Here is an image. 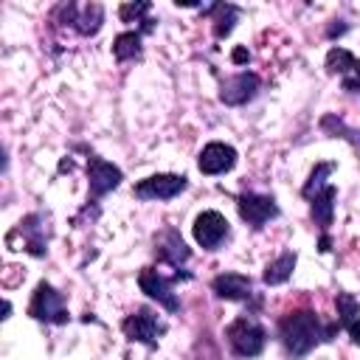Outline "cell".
Returning a JSON list of instances; mask_svg holds the SVG:
<instances>
[{
	"mask_svg": "<svg viewBox=\"0 0 360 360\" xmlns=\"http://www.w3.org/2000/svg\"><path fill=\"white\" fill-rule=\"evenodd\" d=\"M338 332H340L338 321L335 323H323L318 318V312H312V309H295V312H287L278 321V340H281L284 352L292 360L307 357L315 346L335 340Z\"/></svg>",
	"mask_w": 360,
	"mask_h": 360,
	"instance_id": "cell-1",
	"label": "cell"
},
{
	"mask_svg": "<svg viewBox=\"0 0 360 360\" xmlns=\"http://www.w3.org/2000/svg\"><path fill=\"white\" fill-rule=\"evenodd\" d=\"M48 239H51V225L48 217L34 211L28 217H22L8 233H6V248L8 250H25L34 259L48 256Z\"/></svg>",
	"mask_w": 360,
	"mask_h": 360,
	"instance_id": "cell-2",
	"label": "cell"
},
{
	"mask_svg": "<svg viewBox=\"0 0 360 360\" xmlns=\"http://www.w3.org/2000/svg\"><path fill=\"white\" fill-rule=\"evenodd\" d=\"M225 338H228L231 352H233L236 357H245V360L259 357V354L264 352V343H267L264 326H262L256 318H250V315L233 318V321L225 326Z\"/></svg>",
	"mask_w": 360,
	"mask_h": 360,
	"instance_id": "cell-3",
	"label": "cell"
},
{
	"mask_svg": "<svg viewBox=\"0 0 360 360\" xmlns=\"http://www.w3.org/2000/svg\"><path fill=\"white\" fill-rule=\"evenodd\" d=\"M51 20L59 25L73 28L79 37H96L104 25V6L101 3H59L51 11Z\"/></svg>",
	"mask_w": 360,
	"mask_h": 360,
	"instance_id": "cell-4",
	"label": "cell"
},
{
	"mask_svg": "<svg viewBox=\"0 0 360 360\" xmlns=\"http://www.w3.org/2000/svg\"><path fill=\"white\" fill-rule=\"evenodd\" d=\"M155 259L160 262V264H169L172 270H174V278L180 281V278H191V273L186 270V262L191 259V250H188V245L183 242V236H180V231L177 228H163V231H158L155 233Z\"/></svg>",
	"mask_w": 360,
	"mask_h": 360,
	"instance_id": "cell-5",
	"label": "cell"
},
{
	"mask_svg": "<svg viewBox=\"0 0 360 360\" xmlns=\"http://www.w3.org/2000/svg\"><path fill=\"white\" fill-rule=\"evenodd\" d=\"M28 315L34 321H39V323H56V326L70 321V312L65 307L62 292L48 281H39L34 287V295H31V304H28Z\"/></svg>",
	"mask_w": 360,
	"mask_h": 360,
	"instance_id": "cell-6",
	"label": "cell"
},
{
	"mask_svg": "<svg viewBox=\"0 0 360 360\" xmlns=\"http://www.w3.org/2000/svg\"><path fill=\"white\" fill-rule=\"evenodd\" d=\"M121 332H124L127 340L143 343V346L155 349L158 340L166 335V323H163L149 307H138L135 312H129V315L121 321Z\"/></svg>",
	"mask_w": 360,
	"mask_h": 360,
	"instance_id": "cell-7",
	"label": "cell"
},
{
	"mask_svg": "<svg viewBox=\"0 0 360 360\" xmlns=\"http://www.w3.org/2000/svg\"><path fill=\"white\" fill-rule=\"evenodd\" d=\"M121 180H124V172L115 163H110L98 155H90L87 158V205L98 208V200L104 194H110L112 188H118Z\"/></svg>",
	"mask_w": 360,
	"mask_h": 360,
	"instance_id": "cell-8",
	"label": "cell"
},
{
	"mask_svg": "<svg viewBox=\"0 0 360 360\" xmlns=\"http://www.w3.org/2000/svg\"><path fill=\"white\" fill-rule=\"evenodd\" d=\"M236 211L242 217V222H248L253 231H262L270 219H276L281 214L276 197L270 194H256V191H245V194H236Z\"/></svg>",
	"mask_w": 360,
	"mask_h": 360,
	"instance_id": "cell-9",
	"label": "cell"
},
{
	"mask_svg": "<svg viewBox=\"0 0 360 360\" xmlns=\"http://www.w3.org/2000/svg\"><path fill=\"white\" fill-rule=\"evenodd\" d=\"M191 233H194V242H197L202 250H219V245L231 236V225H228L225 214L208 208V211H200V214L194 217Z\"/></svg>",
	"mask_w": 360,
	"mask_h": 360,
	"instance_id": "cell-10",
	"label": "cell"
},
{
	"mask_svg": "<svg viewBox=\"0 0 360 360\" xmlns=\"http://www.w3.org/2000/svg\"><path fill=\"white\" fill-rule=\"evenodd\" d=\"M174 276L169 278V276H163L158 267H143L141 273H138V287H141V292L146 295V298H152V301H158L166 312H180V301H177V295H174Z\"/></svg>",
	"mask_w": 360,
	"mask_h": 360,
	"instance_id": "cell-11",
	"label": "cell"
},
{
	"mask_svg": "<svg viewBox=\"0 0 360 360\" xmlns=\"http://www.w3.org/2000/svg\"><path fill=\"white\" fill-rule=\"evenodd\" d=\"M259 84L262 82H259V76L253 70H239L233 76H225L219 82V101L228 104V107H242L250 98H256Z\"/></svg>",
	"mask_w": 360,
	"mask_h": 360,
	"instance_id": "cell-12",
	"label": "cell"
},
{
	"mask_svg": "<svg viewBox=\"0 0 360 360\" xmlns=\"http://www.w3.org/2000/svg\"><path fill=\"white\" fill-rule=\"evenodd\" d=\"M186 188H188V180L183 174H149L135 183L132 194L138 200H172Z\"/></svg>",
	"mask_w": 360,
	"mask_h": 360,
	"instance_id": "cell-13",
	"label": "cell"
},
{
	"mask_svg": "<svg viewBox=\"0 0 360 360\" xmlns=\"http://www.w3.org/2000/svg\"><path fill=\"white\" fill-rule=\"evenodd\" d=\"M197 166L202 174H225L236 166V149L231 143H222V141H211L202 146L200 158H197Z\"/></svg>",
	"mask_w": 360,
	"mask_h": 360,
	"instance_id": "cell-14",
	"label": "cell"
},
{
	"mask_svg": "<svg viewBox=\"0 0 360 360\" xmlns=\"http://www.w3.org/2000/svg\"><path fill=\"white\" fill-rule=\"evenodd\" d=\"M211 290L222 301H250L253 298V281L242 273H219L211 278Z\"/></svg>",
	"mask_w": 360,
	"mask_h": 360,
	"instance_id": "cell-15",
	"label": "cell"
},
{
	"mask_svg": "<svg viewBox=\"0 0 360 360\" xmlns=\"http://www.w3.org/2000/svg\"><path fill=\"white\" fill-rule=\"evenodd\" d=\"M335 200H338V188L332 183L309 197V214H312V222L321 228V233H326L335 219Z\"/></svg>",
	"mask_w": 360,
	"mask_h": 360,
	"instance_id": "cell-16",
	"label": "cell"
},
{
	"mask_svg": "<svg viewBox=\"0 0 360 360\" xmlns=\"http://www.w3.org/2000/svg\"><path fill=\"white\" fill-rule=\"evenodd\" d=\"M200 8H202V14L211 17V22H214V37H217V39H225V37L233 31V25H236V20H239V14H242V8L233 6V3H211V6H200Z\"/></svg>",
	"mask_w": 360,
	"mask_h": 360,
	"instance_id": "cell-17",
	"label": "cell"
},
{
	"mask_svg": "<svg viewBox=\"0 0 360 360\" xmlns=\"http://www.w3.org/2000/svg\"><path fill=\"white\" fill-rule=\"evenodd\" d=\"M143 34L135 28V31H121L115 39H112V56L115 62H135L143 56V45H141Z\"/></svg>",
	"mask_w": 360,
	"mask_h": 360,
	"instance_id": "cell-18",
	"label": "cell"
},
{
	"mask_svg": "<svg viewBox=\"0 0 360 360\" xmlns=\"http://www.w3.org/2000/svg\"><path fill=\"white\" fill-rule=\"evenodd\" d=\"M295 262H298V256H295V250H284V253H278L267 267H264V273H262V281L267 284V287H276V284H284L290 276H292V270H295Z\"/></svg>",
	"mask_w": 360,
	"mask_h": 360,
	"instance_id": "cell-19",
	"label": "cell"
},
{
	"mask_svg": "<svg viewBox=\"0 0 360 360\" xmlns=\"http://www.w3.org/2000/svg\"><path fill=\"white\" fill-rule=\"evenodd\" d=\"M354 65H357V59H354L352 51H346V48H340V45H332V48L326 51V62H323V68H326L329 76H340V79H346V76H352Z\"/></svg>",
	"mask_w": 360,
	"mask_h": 360,
	"instance_id": "cell-20",
	"label": "cell"
},
{
	"mask_svg": "<svg viewBox=\"0 0 360 360\" xmlns=\"http://www.w3.org/2000/svg\"><path fill=\"white\" fill-rule=\"evenodd\" d=\"M335 172V163L332 160H323V163H315V169L309 172V177H307V183H304V188H301V194H304V200H309L312 194H318L321 188H326L329 183H326V177Z\"/></svg>",
	"mask_w": 360,
	"mask_h": 360,
	"instance_id": "cell-21",
	"label": "cell"
},
{
	"mask_svg": "<svg viewBox=\"0 0 360 360\" xmlns=\"http://www.w3.org/2000/svg\"><path fill=\"white\" fill-rule=\"evenodd\" d=\"M335 307H338V326L340 329H349V323H354L360 318V301L352 292H338Z\"/></svg>",
	"mask_w": 360,
	"mask_h": 360,
	"instance_id": "cell-22",
	"label": "cell"
},
{
	"mask_svg": "<svg viewBox=\"0 0 360 360\" xmlns=\"http://www.w3.org/2000/svg\"><path fill=\"white\" fill-rule=\"evenodd\" d=\"M321 129L326 132V135H332V138H346L349 143H360V132H354V129H349L338 115H323L321 118Z\"/></svg>",
	"mask_w": 360,
	"mask_h": 360,
	"instance_id": "cell-23",
	"label": "cell"
},
{
	"mask_svg": "<svg viewBox=\"0 0 360 360\" xmlns=\"http://www.w3.org/2000/svg\"><path fill=\"white\" fill-rule=\"evenodd\" d=\"M152 3L149 0H138V3H121L118 6V17L121 22H143L146 14H149Z\"/></svg>",
	"mask_w": 360,
	"mask_h": 360,
	"instance_id": "cell-24",
	"label": "cell"
},
{
	"mask_svg": "<svg viewBox=\"0 0 360 360\" xmlns=\"http://www.w3.org/2000/svg\"><path fill=\"white\" fill-rule=\"evenodd\" d=\"M343 90H346V93H360V62L354 65L352 76L343 79Z\"/></svg>",
	"mask_w": 360,
	"mask_h": 360,
	"instance_id": "cell-25",
	"label": "cell"
},
{
	"mask_svg": "<svg viewBox=\"0 0 360 360\" xmlns=\"http://www.w3.org/2000/svg\"><path fill=\"white\" fill-rule=\"evenodd\" d=\"M231 59H233V65H245V62L250 59V53H248V48H233Z\"/></svg>",
	"mask_w": 360,
	"mask_h": 360,
	"instance_id": "cell-26",
	"label": "cell"
},
{
	"mask_svg": "<svg viewBox=\"0 0 360 360\" xmlns=\"http://www.w3.org/2000/svg\"><path fill=\"white\" fill-rule=\"evenodd\" d=\"M346 332H349L352 343H354V346H360V318H357L354 323H349V329H346Z\"/></svg>",
	"mask_w": 360,
	"mask_h": 360,
	"instance_id": "cell-27",
	"label": "cell"
},
{
	"mask_svg": "<svg viewBox=\"0 0 360 360\" xmlns=\"http://www.w3.org/2000/svg\"><path fill=\"white\" fill-rule=\"evenodd\" d=\"M329 248H332V239H329V233H323V236H321V242H318V250H321V253H326Z\"/></svg>",
	"mask_w": 360,
	"mask_h": 360,
	"instance_id": "cell-28",
	"label": "cell"
}]
</instances>
